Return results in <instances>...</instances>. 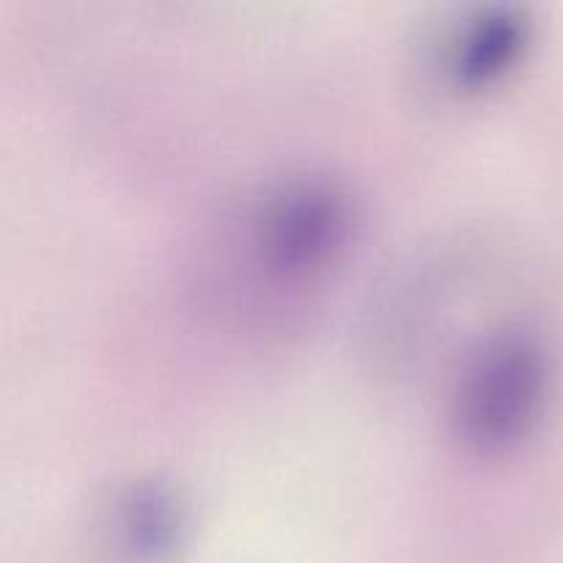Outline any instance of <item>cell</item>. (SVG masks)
<instances>
[{
	"mask_svg": "<svg viewBox=\"0 0 563 563\" xmlns=\"http://www.w3.org/2000/svg\"><path fill=\"white\" fill-rule=\"evenodd\" d=\"M352 229L355 207L344 187L322 176H297L253 207L242 256L262 284L300 289L339 264Z\"/></svg>",
	"mask_w": 563,
	"mask_h": 563,
	"instance_id": "cell-2",
	"label": "cell"
},
{
	"mask_svg": "<svg viewBox=\"0 0 563 563\" xmlns=\"http://www.w3.org/2000/svg\"><path fill=\"white\" fill-rule=\"evenodd\" d=\"M553 383V355L537 330H489L467 350L454 377L449 421L456 440L478 456L511 454L542 423Z\"/></svg>",
	"mask_w": 563,
	"mask_h": 563,
	"instance_id": "cell-1",
	"label": "cell"
},
{
	"mask_svg": "<svg viewBox=\"0 0 563 563\" xmlns=\"http://www.w3.org/2000/svg\"><path fill=\"white\" fill-rule=\"evenodd\" d=\"M104 528L110 548L124 561H163L185 539L187 506L170 484L137 482L113 500Z\"/></svg>",
	"mask_w": 563,
	"mask_h": 563,
	"instance_id": "cell-4",
	"label": "cell"
},
{
	"mask_svg": "<svg viewBox=\"0 0 563 563\" xmlns=\"http://www.w3.org/2000/svg\"><path fill=\"white\" fill-rule=\"evenodd\" d=\"M531 16L522 9H478L445 27L432 53V71L445 91L476 97L509 80L533 44Z\"/></svg>",
	"mask_w": 563,
	"mask_h": 563,
	"instance_id": "cell-3",
	"label": "cell"
}]
</instances>
